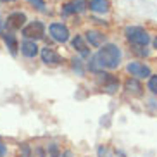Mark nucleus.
Instances as JSON below:
<instances>
[{
  "instance_id": "obj_1",
  "label": "nucleus",
  "mask_w": 157,
  "mask_h": 157,
  "mask_svg": "<svg viewBox=\"0 0 157 157\" xmlns=\"http://www.w3.org/2000/svg\"><path fill=\"white\" fill-rule=\"evenodd\" d=\"M100 47L102 48L97 52V56L93 57V62L90 64V69H117L121 64V48L114 43H107Z\"/></svg>"
},
{
  "instance_id": "obj_2",
  "label": "nucleus",
  "mask_w": 157,
  "mask_h": 157,
  "mask_svg": "<svg viewBox=\"0 0 157 157\" xmlns=\"http://www.w3.org/2000/svg\"><path fill=\"white\" fill-rule=\"evenodd\" d=\"M124 33H126L128 42L133 43V45H136V47H147L148 42H150L148 33L143 28H140V26H129V28H126Z\"/></svg>"
},
{
  "instance_id": "obj_3",
  "label": "nucleus",
  "mask_w": 157,
  "mask_h": 157,
  "mask_svg": "<svg viewBox=\"0 0 157 157\" xmlns=\"http://www.w3.org/2000/svg\"><path fill=\"white\" fill-rule=\"evenodd\" d=\"M23 36H26L28 40H40V38L45 36V26H43L42 21H35V23H29L28 26L23 28Z\"/></svg>"
},
{
  "instance_id": "obj_4",
  "label": "nucleus",
  "mask_w": 157,
  "mask_h": 157,
  "mask_svg": "<svg viewBox=\"0 0 157 157\" xmlns=\"http://www.w3.org/2000/svg\"><path fill=\"white\" fill-rule=\"evenodd\" d=\"M48 31H50V36L54 38L56 42H59V43H66L67 40H69V29H67V26L62 24V23L50 24Z\"/></svg>"
},
{
  "instance_id": "obj_5",
  "label": "nucleus",
  "mask_w": 157,
  "mask_h": 157,
  "mask_svg": "<svg viewBox=\"0 0 157 157\" xmlns=\"http://www.w3.org/2000/svg\"><path fill=\"white\" fill-rule=\"evenodd\" d=\"M24 23H26V16L23 12H12V14H9L7 19H5V28L16 31V29L23 28Z\"/></svg>"
},
{
  "instance_id": "obj_6",
  "label": "nucleus",
  "mask_w": 157,
  "mask_h": 157,
  "mask_svg": "<svg viewBox=\"0 0 157 157\" xmlns=\"http://www.w3.org/2000/svg\"><path fill=\"white\" fill-rule=\"evenodd\" d=\"M126 69H128V73L131 74V76H135V78H148L150 76V67L145 64H142V62H129L128 66H126Z\"/></svg>"
},
{
  "instance_id": "obj_7",
  "label": "nucleus",
  "mask_w": 157,
  "mask_h": 157,
  "mask_svg": "<svg viewBox=\"0 0 157 157\" xmlns=\"http://www.w3.org/2000/svg\"><path fill=\"white\" fill-rule=\"evenodd\" d=\"M86 7H88V2H85V0H76V2L66 4L64 7H62V14H64V16L79 14V12H85Z\"/></svg>"
},
{
  "instance_id": "obj_8",
  "label": "nucleus",
  "mask_w": 157,
  "mask_h": 157,
  "mask_svg": "<svg viewBox=\"0 0 157 157\" xmlns=\"http://www.w3.org/2000/svg\"><path fill=\"white\" fill-rule=\"evenodd\" d=\"M42 60L45 62V64L48 66H59L62 60H60V56L57 54L54 48H50V47H45V48H42Z\"/></svg>"
},
{
  "instance_id": "obj_9",
  "label": "nucleus",
  "mask_w": 157,
  "mask_h": 157,
  "mask_svg": "<svg viewBox=\"0 0 157 157\" xmlns=\"http://www.w3.org/2000/svg\"><path fill=\"white\" fill-rule=\"evenodd\" d=\"M124 90L129 95H135V97H140L143 95V86L140 85V81L136 78H128L124 81Z\"/></svg>"
},
{
  "instance_id": "obj_10",
  "label": "nucleus",
  "mask_w": 157,
  "mask_h": 157,
  "mask_svg": "<svg viewBox=\"0 0 157 157\" xmlns=\"http://www.w3.org/2000/svg\"><path fill=\"white\" fill-rule=\"evenodd\" d=\"M90 10L92 12H97V14H105L111 10V2L109 0H92L90 4H88Z\"/></svg>"
},
{
  "instance_id": "obj_11",
  "label": "nucleus",
  "mask_w": 157,
  "mask_h": 157,
  "mask_svg": "<svg viewBox=\"0 0 157 157\" xmlns=\"http://www.w3.org/2000/svg\"><path fill=\"white\" fill-rule=\"evenodd\" d=\"M21 52H23V56L26 57H36L38 54V45L35 40H24L23 43H21Z\"/></svg>"
},
{
  "instance_id": "obj_12",
  "label": "nucleus",
  "mask_w": 157,
  "mask_h": 157,
  "mask_svg": "<svg viewBox=\"0 0 157 157\" xmlns=\"http://www.w3.org/2000/svg\"><path fill=\"white\" fill-rule=\"evenodd\" d=\"M86 40L92 47H100L104 43V40H105V36L100 31H97V29H90V31H86Z\"/></svg>"
},
{
  "instance_id": "obj_13",
  "label": "nucleus",
  "mask_w": 157,
  "mask_h": 157,
  "mask_svg": "<svg viewBox=\"0 0 157 157\" xmlns=\"http://www.w3.org/2000/svg\"><path fill=\"white\" fill-rule=\"evenodd\" d=\"M73 47H74V48H76V50H78L83 57H86L88 54H90V48H88V45L85 43L83 36H79V35L73 38Z\"/></svg>"
},
{
  "instance_id": "obj_14",
  "label": "nucleus",
  "mask_w": 157,
  "mask_h": 157,
  "mask_svg": "<svg viewBox=\"0 0 157 157\" xmlns=\"http://www.w3.org/2000/svg\"><path fill=\"white\" fill-rule=\"evenodd\" d=\"M0 35H2V38L5 40V43H7V47L10 48V52H12V54H16V50H17V43H16V38L12 36L10 33H7V31H2Z\"/></svg>"
},
{
  "instance_id": "obj_15",
  "label": "nucleus",
  "mask_w": 157,
  "mask_h": 157,
  "mask_svg": "<svg viewBox=\"0 0 157 157\" xmlns=\"http://www.w3.org/2000/svg\"><path fill=\"white\" fill-rule=\"evenodd\" d=\"M148 90L157 95V74H150L148 76Z\"/></svg>"
},
{
  "instance_id": "obj_16",
  "label": "nucleus",
  "mask_w": 157,
  "mask_h": 157,
  "mask_svg": "<svg viewBox=\"0 0 157 157\" xmlns=\"http://www.w3.org/2000/svg\"><path fill=\"white\" fill-rule=\"evenodd\" d=\"M98 157H116V155L109 147L102 145V147H98Z\"/></svg>"
},
{
  "instance_id": "obj_17",
  "label": "nucleus",
  "mask_w": 157,
  "mask_h": 157,
  "mask_svg": "<svg viewBox=\"0 0 157 157\" xmlns=\"http://www.w3.org/2000/svg\"><path fill=\"white\" fill-rule=\"evenodd\" d=\"M31 5H35L38 10H45V2L43 0H28Z\"/></svg>"
},
{
  "instance_id": "obj_18",
  "label": "nucleus",
  "mask_w": 157,
  "mask_h": 157,
  "mask_svg": "<svg viewBox=\"0 0 157 157\" xmlns=\"http://www.w3.org/2000/svg\"><path fill=\"white\" fill-rule=\"evenodd\" d=\"M5 154H7V148H5V145H2V143H0V157H4Z\"/></svg>"
},
{
  "instance_id": "obj_19",
  "label": "nucleus",
  "mask_w": 157,
  "mask_h": 157,
  "mask_svg": "<svg viewBox=\"0 0 157 157\" xmlns=\"http://www.w3.org/2000/svg\"><path fill=\"white\" fill-rule=\"evenodd\" d=\"M154 47H155V48H157V38H155V40H154Z\"/></svg>"
},
{
  "instance_id": "obj_20",
  "label": "nucleus",
  "mask_w": 157,
  "mask_h": 157,
  "mask_svg": "<svg viewBox=\"0 0 157 157\" xmlns=\"http://www.w3.org/2000/svg\"><path fill=\"white\" fill-rule=\"evenodd\" d=\"M4 2H14V0H4Z\"/></svg>"
}]
</instances>
